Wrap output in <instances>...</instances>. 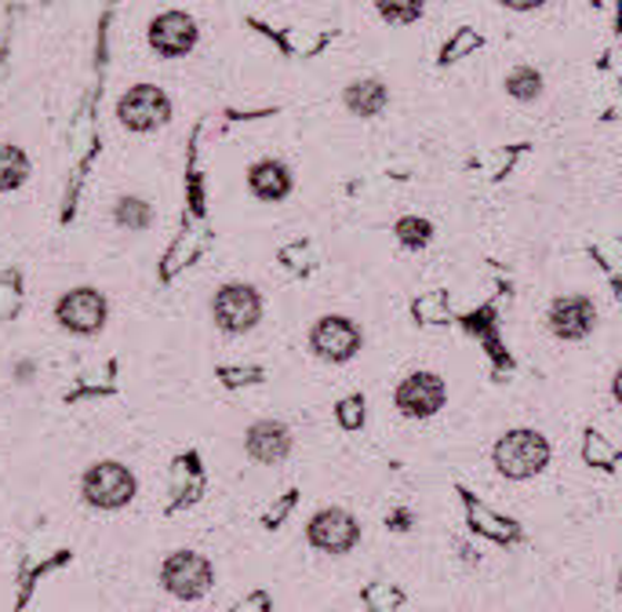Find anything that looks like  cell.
<instances>
[{
  "label": "cell",
  "mask_w": 622,
  "mask_h": 612,
  "mask_svg": "<svg viewBox=\"0 0 622 612\" xmlns=\"http://www.w3.org/2000/svg\"><path fill=\"white\" fill-rule=\"evenodd\" d=\"M506 88H510V96H518V99H535L539 96V77L532 70H518L506 81Z\"/></svg>",
  "instance_id": "19"
},
{
  "label": "cell",
  "mask_w": 622,
  "mask_h": 612,
  "mask_svg": "<svg viewBox=\"0 0 622 612\" xmlns=\"http://www.w3.org/2000/svg\"><path fill=\"white\" fill-rule=\"evenodd\" d=\"M259 314H262V303L255 289H248V284H230V289H222L215 295V318L227 332H248L259 321Z\"/></svg>",
  "instance_id": "6"
},
{
  "label": "cell",
  "mask_w": 622,
  "mask_h": 612,
  "mask_svg": "<svg viewBox=\"0 0 622 612\" xmlns=\"http://www.w3.org/2000/svg\"><path fill=\"white\" fill-rule=\"evenodd\" d=\"M347 102L353 113H379L382 102H387V91H382V84H375V81H364V84H353L347 91Z\"/></svg>",
  "instance_id": "15"
},
{
  "label": "cell",
  "mask_w": 622,
  "mask_h": 612,
  "mask_svg": "<svg viewBox=\"0 0 622 612\" xmlns=\"http://www.w3.org/2000/svg\"><path fill=\"white\" fill-rule=\"evenodd\" d=\"M550 324L564 340H582L593 329V307L586 299H558L550 310Z\"/></svg>",
  "instance_id": "11"
},
{
  "label": "cell",
  "mask_w": 622,
  "mask_h": 612,
  "mask_svg": "<svg viewBox=\"0 0 622 612\" xmlns=\"http://www.w3.org/2000/svg\"><path fill=\"white\" fill-rule=\"evenodd\" d=\"M291 449V434H288V427L284 423H255L248 431V452L255 455L259 463H277V460H284Z\"/></svg>",
  "instance_id": "12"
},
{
  "label": "cell",
  "mask_w": 622,
  "mask_h": 612,
  "mask_svg": "<svg viewBox=\"0 0 622 612\" xmlns=\"http://www.w3.org/2000/svg\"><path fill=\"white\" fill-rule=\"evenodd\" d=\"M168 113H171V107H168L164 91H157L150 84L131 88L121 99V121L131 128V132H153V128H161L168 121Z\"/></svg>",
  "instance_id": "4"
},
{
  "label": "cell",
  "mask_w": 622,
  "mask_h": 612,
  "mask_svg": "<svg viewBox=\"0 0 622 612\" xmlns=\"http://www.w3.org/2000/svg\"><path fill=\"white\" fill-rule=\"evenodd\" d=\"M59 321L70 332H81V335L99 332L106 321V299L91 289H77L59 303Z\"/></svg>",
  "instance_id": "8"
},
{
  "label": "cell",
  "mask_w": 622,
  "mask_h": 612,
  "mask_svg": "<svg viewBox=\"0 0 622 612\" xmlns=\"http://www.w3.org/2000/svg\"><path fill=\"white\" fill-rule=\"evenodd\" d=\"M248 182H251V190H255L262 201H281L284 193L291 190V179L284 172V164H277V161L255 164V168H251Z\"/></svg>",
  "instance_id": "13"
},
{
  "label": "cell",
  "mask_w": 622,
  "mask_h": 612,
  "mask_svg": "<svg viewBox=\"0 0 622 612\" xmlns=\"http://www.w3.org/2000/svg\"><path fill=\"white\" fill-rule=\"evenodd\" d=\"M84 496L88 503H96L99 511H117L136 496V478H131L128 466L121 463H99L91 466L84 478Z\"/></svg>",
  "instance_id": "2"
},
{
  "label": "cell",
  "mask_w": 622,
  "mask_h": 612,
  "mask_svg": "<svg viewBox=\"0 0 622 612\" xmlns=\"http://www.w3.org/2000/svg\"><path fill=\"white\" fill-rule=\"evenodd\" d=\"M546 460H550V445L535 431H513L495 445V466L513 481L539 474Z\"/></svg>",
  "instance_id": "1"
},
{
  "label": "cell",
  "mask_w": 622,
  "mask_h": 612,
  "mask_svg": "<svg viewBox=\"0 0 622 612\" xmlns=\"http://www.w3.org/2000/svg\"><path fill=\"white\" fill-rule=\"evenodd\" d=\"M444 405V383L430 372H415L397 387V409L412 420H427Z\"/></svg>",
  "instance_id": "5"
},
{
  "label": "cell",
  "mask_w": 622,
  "mask_h": 612,
  "mask_svg": "<svg viewBox=\"0 0 622 612\" xmlns=\"http://www.w3.org/2000/svg\"><path fill=\"white\" fill-rule=\"evenodd\" d=\"M502 4H506V8H518V11H528V8L542 4V0H502Z\"/></svg>",
  "instance_id": "21"
},
{
  "label": "cell",
  "mask_w": 622,
  "mask_h": 612,
  "mask_svg": "<svg viewBox=\"0 0 622 612\" xmlns=\"http://www.w3.org/2000/svg\"><path fill=\"white\" fill-rule=\"evenodd\" d=\"M379 11L393 22H412V19H419L422 0H379Z\"/></svg>",
  "instance_id": "17"
},
{
  "label": "cell",
  "mask_w": 622,
  "mask_h": 612,
  "mask_svg": "<svg viewBox=\"0 0 622 612\" xmlns=\"http://www.w3.org/2000/svg\"><path fill=\"white\" fill-rule=\"evenodd\" d=\"M30 175V161L16 147H0V190L22 187V179Z\"/></svg>",
  "instance_id": "14"
},
{
  "label": "cell",
  "mask_w": 622,
  "mask_h": 612,
  "mask_svg": "<svg viewBox=\"0 0 622 612\" xmlns=\"http://www.w3.org/2000/svg\"><path fill=\"white\" fill-rule=\"evenodd\" d=\"M361 420H364V401H361V394L339 401V423L347 427V431H357V427H361Z\"/></svg>",
  "instance_id": "20"
},
{
  "label": "cell",
  "mask_w": 622,
  "mask_h": 612,
  "mask_svg": "<svg viewBox=\"0 0 622 612\" xmlns=\"http://www.w3.org/2000/svg\"><path fill=\"white\" fill-rule=\"evenodd\" d=\"M307 536L313 546H321L328 554H347L350 546L361 540V529H357V522L347 511H321L310 522Z\"/></svg>",
  "instance_id": "7"
},
{
  "label": "cell",
  "mask_w": 622,
  "mask_h": 612,
  "mask_svg": "<svg viewBox=\"0 0 622 612\" xmlns=\"http://www.w3.org/2000/svg\"><path fill=\"white\" fill-rule=\"evenodd\" d=\"M164 588L182 598V602H197V598H204L208 588H211V565L204 562L201 554L193 551H179L171 554L164 562V572H161Z\"/></svg>",
  "instance_id": "3"
},
{
  "label": "cell",
  "mask_w": 622,
  "mask_h": 612,
  "mask_svg": "<svg viewBox=\"0 0 622 612\" xmlns=\"http://www.w3.org/2000/svg\"><path fill=\"white\" fill-rule=\"evenodd\" d=\"M361 347V332L347 318H324L313 329V350L328 361H347Z\"/></svg>",
  "instance_id": "9"
},
{
  "label": "cell",
  "mask_w": 622,
  "mask_h": 612,
  "mask_svg": "<svg viewBox=\"0 0 622 612\" xmlns=\"http://www.w3.org/2000/svg\"><path fill=\"white\" fill-rule=\"evenodd\" d=\"M150 41L161 56H187L197 44V26L182 11H168L150 26Z\"/></svg>",
  "instance_id": "10"
},
{
  "label": "cell",
  "mask_w": 622,
  "mask_h": 612,
  "mask_svg": "<svg viewBox=\"0 0 622 612\" xmlns=\"http://www.w3.org/2000/svg\"><path fill=\"white\" fill-rule=\"evenodd\" d=\"M117 219H121V227H146L150 223V204L128 198V201L117 204Z\"/></svg>",
  "instance_id": "18"
},
{
  "label": "cell",
  "mask_w": 622,
  "mask_h": 612,
  "mask_svg": "<svg viewBox=\"0 0 622 612\" xmlns=\"http://www.w3.org/2000/svg\"><path fill=\"white\" fill-rule=\"evenodd\" d=\"M397 238H401V244L404 249H422V244L430 241V223L427 219H401V223H397Z\"/></svg>",
  "instance_id": "16"
}]
</instances>
